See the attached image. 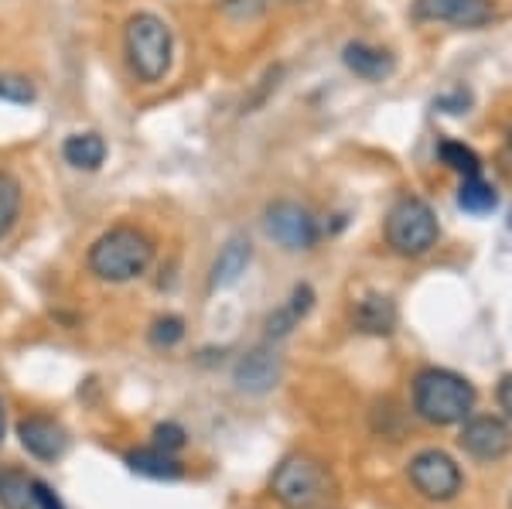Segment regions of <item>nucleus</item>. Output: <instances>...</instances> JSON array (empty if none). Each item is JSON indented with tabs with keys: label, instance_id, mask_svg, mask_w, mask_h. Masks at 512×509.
<instances>
[{
	"label": "nucleus",
	"instance_id": "f257e3e1",
	"mask_svg": "<svg viewBox=\"0 0 512 509\" xmlns=\"http://www.w3.org/2000/svg\"><path fill=\"white\" fill-rule=\"evenodd\" d=\"M154 253H158V246L140 226H113L89 246L86 267L103 284H130L147 274V267L154 264Z\"/></svg>",
	"mask_w": 512,
	"mask_h": 509
},
{
	"label": "nucleus",
	"instance_id": "f03ea898",
	"mask_svg": "<svg viewBox=\"0 0 512 509\" xmlns=\"http://www.w3.org/2000/svg\"><path fill=\"white\" fill-rule=\"evenodd\" d=\"M123 59H127L130 76L144 86H158L168 79L171 62H175V35L168 21L151 11L130 14L123 24Z\"/></svg>",
	"mask_w": 512,
	"mask_h": 509
},
{
	"label": "nucleus",
	"instance_id": "7ed1b4c3",
	"mask_svg": "<svg viewBox=\"0 0 512 509\" xmlns=\"http://www.w3.org/2000/svg\"><path fill=\"white\" fill-rule=\"evenodd\" d=\"M414 410L420 421L437 428L465 424L475 410V387L454 369L427 366L414 376Z\"/></svg>",
	"mask_w": 512,
	"mask_h": 509
},
{
	"label": "nucleus",
	"instance_id": "20e7f679",
	"mask_svg": "<svg viewBox=\"0 0 512 509\" xmlns=\"http://www.w3.org/2000/svg\"><path fill=\"white\" fill-rule=\"evenodd\" d=\"M270 492L284 509H332L338 486L321 458L287 455L270 479Z\"/></svg>",
	"mask_w": 512,
	"mask_h": 509
},
{
	"label": "nucleus",
	"instance_id": "39448f33",
	"mask_svg": "<svg viewBox=\"0 0 512 509\" xmlns=\"http://www.w3.org/2000/svg\"><path fill=\"white\" fill-rule=\"evenodd\" d=\"M386 246L396 253V257H424L437 246V236H441V226H437L434 209L417 195H403L400 202L386 212Z\"/></svg>",
	"mask_w": 512,
	"mask_h": 509
},
{
	"label": "nucleus",
	"instance_id": "423d86ee",
	"mask_svg": "<svg viewBox=\"0 0 512 509\" xmlns=\"http://www.w3.org/2000/svg\"><path fill=\"white\" fill-rule=\"evenodd\" d=\"M263 229H267L270 240L287 253L311 250V246H318V240H321L318 216L308 209V205H301L294 199L270 202L267 212H263Z\"/></svg>",
	"mask_w": 512,
	"mask_h": 509
},
{
	"label": "nucleus",
	"instance_id": "0eeeda50",
	"mask_svg": "<svg viewBox=\"0 0 512 509\" xmlns=\"http://www.w3.org/2000/svg\"><path fill=\"white\" fill-rule=\"evenodd\" d=\"M407 479H410V486H414L424 499H431V503H451V499L461 492V482H465L461 479L458 462L441 448H427L410 458Z\"/></svg>",
	"mask_w": 512,
	"mask_h": 509
},
{
	"label": "nucleus",
	"instance_id": "6e6552de",
	"mask_svg": "<svg viewBox=\"0 0 512 509\" xmlns=\"http://www.w3.org/2000/svg\"><path fill=\"white\" fill-rule=\"evenodd\" d=\"M410 18L417 24H454V28H485L495 18L492 0H414Z\"/></svg>",
	"mask_w": 512,
	"mask_h": 509
},
{
	"label": "nucleus",
	"instance_id": "1a4fd4ad",
	"mask_svg": "<svg viewBox=\"0 0 512 509\" xmlns=\"http://www.w3.org/2000/svg\"><path fill=\"white\" fill-rule=\"evenodd\" d=\"M458 445L468 451L478 462H499L512 451V428L502 417H468L465 428H461Z\"/></svg>",
	"mask_w": 512,
	"mask_h": 509
},
{
	"label": "nucleus",
	"instance_id": "9d476101",
	"mask_svg": "<svg viewBox=\"0 0 512 509\" xmlns=\"http://www.w3.org/2000/svg\"><path fill=\"white\" fill-rule=\"evenodd\" d=\"M18 441L31 458H38V462H55V458H62L65 448H69L65 428L55 417H45V414L24 417L18 424Z\"/></svg>",
	"mask_w": 512,
	"mask_h": 509
},
{
	"label": "nucleus",
	"instance_id": "9b49d317",
	"mask_svg": "<svg viewBox=\"0 0 512 509\" xmlns=\"http://www.w3.org/2000/svg\"><path fill=\"white\" fill-rule=\"evenodd\" d=\"M280 376H284V363H280L277 352L270 349H253L246 352L243 359L236 363V387L243 393H253V397H260V393H270L280 383Z\"/></svg>",
	"mask_w": 512,
	"mask_h": 509
},
{
	"label": "nucleus",
	"instance_id": "f8f14e48",
	"mask_svg": "<svg viewBox=\"0 0 512 509\" xmlns=\"http://www.w3.org/2000/svg\"><path fill=\"white\" fill-rule=\"evenodd\" d=\"M396 322H400V311H396V301L390 294H362L352 308V325L359 328L362 335H393Z\"/></svg>",
	"mask_w": 512,
	"mask_h": 509
},
{
	"label": "nucleus",
	"instance_id": "ddd939ff",
	"mask_svg": "<svg viewBox=\"0 0 512 509\" xmlns=\"http://www.w3.org/2000/svg\"><path fill=\"white\" fill-rule=\"evenodd\" d=\"M342 62L352 76L366 79V82H383L396 72V59L386 48H376L369 41H349L342 48Z\"/></svg>",
	"mask_w": 512,
	"mask_h": 509
},
{
	"label": "nucleus",
	"instance_id": "4468645a",
	"mask_svg": "<svg viewBox=\"0 0 512 509\" xmlns=\"http://www.w3.org/2000/svg\"><path fill=\"white\" fill-rule=\"evenodd\" d=\"M253 260V243L246 236H233L226 246L219 250L216 264L209 270V291H226V287L239 284V277L246 274Z\"/></svg>",
	"mask_w": 512,
	"mask_h": 509
},
{
	"label": "nucleus",
	"instance_id": "2eb2a0df",
	"mask_svg": "<svg viewBox=\"0 0 512 509\" xmlns=\"http://www.w3.org/2000/svg\"><path fill=\"white\" fill-rule=\"evenodd\" d=\"M311 308H315V291H311V284H297L291 291V298H287V305H280L274 315L267 318V339L270 342L287 339V335L308 318Z\"/></svg>",
	"mask_w": 512,
	"mask_h": 509
},
{
	"label": "nucleus",
	"instance_id": "dca6fc26",
	"mask_svg": "<svg viewBox=\"0 0 512 509\" xmlns=\"http://www.w3.org/2000/svg\"><path fill=\"white\" fill-rule=\"evenodd\" d=\"M106 154H110V147H106L103 134H96V130L69 134L62 144V161L76 171H99L106 164Z\"/></svg>",
	"mask_w": 512,
	"mask_h": 509
},
{
	"label": "nucleus",
	"instance_id": "f3484780",
	"mask_svg": "<svg viewBox=\"0 0 512 509\" xmlns=\"http://www.w3.org/2000/svg\"><path fill=\"white\" fill-rule=\"evenodd\" d=\"M127 469L130 472H137V475H144V479H158V482H171V479H181V462L171 451H164L158 445H151V448H134V451H127Z\"/></svg>",
	"mask_w": 512,
	"mask_h": 509
},
{
	"label": "nucleus",
	"instance_id": "a211bd4d",
	"mask_svg": "<svg viewBox=\"0 0 512 509\" xmlns=\"http://www.w3.org/2000/svg\"><path fill=\"white\" fill-rule=\"evenodd\" d=\"M21 209H24V188H21V178L14 171L0 168V240L14 233L21 219Z\"/></svg>",
	"mask_w": 512,
	"mask_h": 509
},
{
	"label": "nucleus",
	"instance_id": "6ab92c4d",
	"mask_svg": "<svg viewBox=\"0 0 512 509\" xmlns=\"http://www.w3.org/2000/svg\"><path fill=\"white\" fill-rule=\"evenodd\" d=\"M35 479L21 469H0V509H35Z\"/></svg>",
	"mask_w": 512,
	"mask_h": 509
},
{
	"label": "nucleus",
	"instance_id": "aec40b11",
	"mask_svg": "<svg viewBox=\"0 0 512 509\" xmlns=\"http://www.w3.org/2000/svg\"><path fill=\"white\" fill-rule=\"evenodd\" d=\"M499 205V192H495V185L485 182L482 175H472L465 178L458 188V209L472 212V216H489V212Z\"/></svg>",
	"mask_w": 512,
	"mask_h": 509
},
{
	"label": "nucleus",
	"instance_id": "412c9836",
	"mask_svg": "<svg viewBox=\"0 0 512 509\" xmlns=\"http://www.w3.org/2000/svg\"><path fill=\"white\" fill-rule=\"evenodd\" d=\"M437 154H441V161L448 164L451 171H458L461 178L482 175V158H478V154L468 144H461V141H441V144H437Z\"/></svg>",
	"mask_w": 512,
	"mask_h": 509
},
{
	"label": "nucleus",
	"instance_id": "4be33fe9",
	"mask_svg": "<svg viewBox=\"0 0 512 509\" xmlns=\"http://www.w3.org/2000/svg\"><path fill=\"white\" fill-rule=\"evenodd\" d=\"M35 100H38V89L28 76H18V72H0V103L31 106Z\"/></svg>",
	"mask_w": 512,
	"mask_h": 509
},
{
	"label": "nucleus",
	"instance_id": "5701e85b",
	"mask_svg": "<svg viewBox=\"0 0 512 509\" xmlns=\"http://www.w3.org/2000/svg\"><path fill=\"white\" fill-rule=\"evenodd\" d=\"M222 18L233 24H253L270 11V0H216Z\"/></svg>",
	"mask_w": 512,
	"mask_h": 509
},
{
	"label": "nucleus",
	"instance_id": "b1692460",
	"mask_svg": "<svg viewBox=\"0 0 512 509\" xmlns=\"http://www.w3.org/2000/svg\"><path fill=\"white\" fill-rule=\"evenodd\" d=\"M154 349H175L181 339H185V318L178 315H161L151 322V332H147Z\"/></svg>",
	"mask_w": 512,
	"mask_h": 509
},
{
	"label": "nucleus",
	"instance_id": "393cba45",
	"mask_svg": "<svg viewBox=\"0 0 512 509\" xmlns=\"http://www.w3.org/2000/svg\"><path fill=\"white\" fill-rule=\"evenodd\" d=\"M151 438H154V445H158V448H164V451H171V455H175V451L185 448L188 434H185V428H181V424L164 421V424H158V428H154Z\"/></svg>",
	"mask_w": 512,
	"mask_h": 509
},
{
	"label": "nucleus",
	"instance_id": "a878e982",
	"mask_svg": "<svg viewBox=\"0 0 512 509\" xmlns=\"http://www.w3.org/2000/svg\"><path fill=\"white\" fill-rule=\"evenodd\" d=\"M468 103H472V96H468L465 89H454L451 96H441L434 106H437V110H444V113H461V110H468Z\"/></svg>",
	"mask_w": 512,
	"mask_h": 509
},
{
	"label": "nucleus",
	"instance_id": "bb28decb",
	"mask_svg": "<svg viewBox=\"0 0 512 509\" xmlns=\"http://www.w3.org/2000/svg\"><path fill=\"white\" fill-rule=\"evenodd\" d=\"M31 489H35V506H38V509H65V506H62V499L52 492V486H45V482H35Z\"/></svg>",
	"mask_w": 512,
	"mask_h": 509
},
{
	"label": "nucleus",
	"instance_id": "cd10ccee",
	"mask_svg": "<svg viewBox=\"0 0 512 509\" xmlns=\"http://www.w3.org/2000/svg\"><path fill=\"white\" fill-rule=\"evenodd\" d=\"M495 397H499V407L506 410V417L512 421V373L502 376V383H499V390H495Z\"/></svg>",
	"mask_w": 512,
	"mask_h": 509
},
{
	"label": "nucleus",
	"instance_id": "c85d7f7f",
	"mask_svg": "<svg viewBox=\"0 0 512 509\" xmlns=\"http://www.w3.org/2000/svg\"><path fill=\"white\" fill-rule=\"evenodd\" d=\"M4 431H7V414H4V400H0V445H4Z\"/></svg>",
	"mask_w": 512,
	"mask_h": 509
},
{
	"label": "nucleus",
	"instance_id": "c756f323",
	"mask_svg": "<svg viewBox=\"0 0 512 509\" xmlns=\"http://www.w3.org/2000/svg\"><path fill=\"white\" fill-rule=\"evenodd\" d=\"M506 147H509V154H512V123H509V130H506Z\"/></svg>",
	"mask_w": 512,
	"mask_h": 509
},
{
	"label": "nucleus",
	"instance_id": "7c9ffc66",
	"mask_svg": "<svg viewBox=\"0 0 512 509\" xmlns=\"http://www.w3.org/2000/svg\"><path fill=\"white\" fill-rule=\"evenodd\" d=\"M287 4H301V0H287Z\"/></svg>",
	"mask_w": 512,
	"mask_h": 509
},
{
	"label": "nucleus",
	"instance_id": "2f4dec72",
	"mask_svg": "<svg viewBox=\"0 0 512 509\" xmlns=\"http://www.w3.org/2000/svg\"><path fill=\"white\" fill-rule=\"evenodd\" d=\"M509 229H512V212H509Z\"/></svg>",
	"mask_w": 512,
	"mask_h": 509
}]
</instances>
